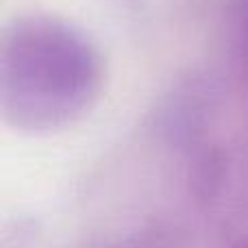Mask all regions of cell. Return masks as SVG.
Masks as SVG:
<instances>
[{
  "label": "cell",
  "instance_id": "6da1fadb",
  "mask_svg": "<svg viewBox=\"0 0 248 248\" xmlns=\"http://www.w3.org/2000/svg\"><path fill=\"white\" fill-rule=\"evenodd\" d=\"M103 61L83 31L52 16L17 17L0 42V111L29 133L68 126L94 105Z\"/></svg>",
  "mask_w": 248,
  "mask_h": 248
},
{
  "label": "cell",
  "instance_id": "7a4b0ae2",
  "mask_svg": "<svg viewBox=\"0 0 248 248\" xmlns=\"http://www.w3.org/2000/svg\"><path fill=\"white\" fill-rule=\"evenodd\" d=\"M237 37H240V52H242V61L246 65V74H248V0L242 7L240 13V26H237Z\"/></svg>",
  "mask_w": 248,
  "mask_h": 248
},
{
  "label": "cell",
  "instance_id": "3957f363",
  "mask_svg": "<svg viewBox=\"0 0 248 248\" xmlns=\"http://www.w3.org/2000/svg\"><path fill=\"white\" fill-rule=\"evenodd\" d=\"M229 248H248V237H242V240H237L235 244H231Z\"/></svg>",
  "mask_w": 248,
  "mask_h": 248
}]
</instances>
